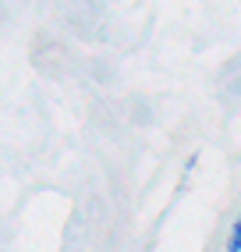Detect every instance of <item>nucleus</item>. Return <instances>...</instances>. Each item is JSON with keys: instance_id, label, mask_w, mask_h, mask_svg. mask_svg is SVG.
<instances>
[{"instance_id": "1", "label": "nucleus", "mask_w": 241, "mask_h": 252, "mask_svg": "<svg viewBox=\"0 0 241 252\" xmlns=\"http://www.w3.org/2000/svg\"><path fill=\"white\" fill-rule=\"evenodd\" d=\"M227 252H241V217L234 220V227H231V242H227Z\"/></svg>"}]
</instances>
